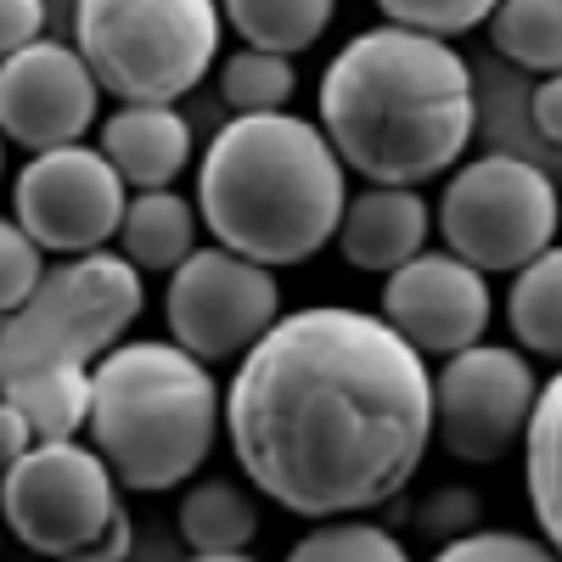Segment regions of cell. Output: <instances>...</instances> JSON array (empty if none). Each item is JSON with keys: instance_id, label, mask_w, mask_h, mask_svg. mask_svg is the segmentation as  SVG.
I'll list each match as a JSON object with an SVG mask.
<instances>
[{"instance_id": "obj_1", "label": "cell", "mask_w": 562, "mask_h": 562, "mask_svg": "<svg viewBox=\"0 0 562 562\" xmlns=\"http://www.w3.org/2000/svg\"><path fill=\"white\" fill-rule=\"evenodd\" d=\"M225 439L293 518L394 506L439 439L428 355L383 310H288L225 383Z\"/></svg>"}, {"instance_id": "obj_2", "label": "cell", "mask_w": 562, "mask_h": 562, "mask_svg": "<svg viewBox=\"0 0 562 562\" xmlns=\"http://www.w3.org/2000/svg\"><path fill=\"white\" fill-rule=\"evenodd\" d=\"M321 130L360 180L422 186L450 175L473 140V74L445 34L378 23L321 74Z\"/></svg>"}, {"instance_id": "obj_3", "label": "cell", "mask_w": 562, "mask_h": 562, "mask_svg": "<svg viewBox=\"0 0 562 562\" xmlns=\"http://www.w3.org/2000/svg\"><path fill=\"white\" fill-rule=\"evenodd\" d=\"M198 209L214 243L259 265H304L338 243L349 209V164L321 119L237 113L198 164Z\"/></svg>"}, {"instance_id": "obj_4", "label": "cell", "mask_w": 562, "mask_h": 562, "mask_svg": "<svg viewBox=\"0 0 562 562\" xmlns=\"http://www.w3.org/2000/svg\"><path fill=\"white\" fill-rule=\"evenodd\" d=\"M225 422V394L203 355L175 338H124L97 360L90 445L130 495H164L203 473Z\"/></svg>"}, {"instance_id": "obj_5", "label": "cell", "mask_w": 562, "mask_h": 562, "mask_svg": "<svg viewBox=\"0 0 562 562\" xmlns=\"http://www.w3.org/2000/svg\"><path fill=\"white\" fill-rule=\"evenodd\" d=\"M220 0H74V45L119 102H180L220 68Z\"/></svg>"}, {"instance_id": "obj_6", "label": "cell", "mask_w": 562, "mask_h": 562, "mask_svg": "<svg viewBox=\"0 0 562 562\" xmlns=\"http://www.w3.org/2000/svg\"><path fill=\"white\" fill-rule=\"evenodd\" d=\"M130 254H68L45 270L29 304L0 315V371L79 360L97 366L108 349L124 344V333L147 310V288Z\"/></svg>"}, {"instance_id": "obj_7", "label": "cell", "mask_w": 562, "mask_h": 562, "mask_svg": "<svg viewBox=\"0 0 562 562\" xmlns=\"http://www.w3.org/2000/svg\"><path fill=\"white\" fill-rule=\"evenodd\" d=\"M434 214H439L445 248H456L461 259H473L490 276H512L557 243L562 198L551 175H540V164L490 153L450 169Z\"/></svg>"}, {"instance_id": "obj_8", "label": "cell", "mask_w": 562, "mask_h": 562, "mask_svg": "<svg viewBox=\"0 0 562 562\" xmlns=\"http://www.w3.org/2000/svg\"><path fill=\"white\" fill-rule=\"evenodd\" d=\"M119 490L108 456L79 439H40L7 461V518L40 557H90L119 512Z\"/></svg>"}, {"instance_id": "obj_9", "label": "cell", "mask_w": 562, "mask_h": 562, "mask_svg": "<svg viewBox=\"0 0 562 562\" xmlns=\"http://www.w3.org/2000/svg\"><path fill=\"white\" fill-rule=\"evenodd\" d=\"M540 405V378L529 366V349L518 344H467L445 355L434 371V434L439 450L490 467L512 450H524V434Z\"/></svg>"}, {"instance_id": "obj_10", "label": "cell", "mask_w": 562, "mask_h": 562, "mask_svg": "<svg viewBox=\"0 0 562 562\" xmlns=\"http://www.w3.org/2000/svg\"><path fill=\"white\" fill-rule=\"evenodd\" d=\"M281 321L276 265H259L237 248H198L169 270L164 288V326L169 338L203 355L209 366L243 360L270 326Z\"/></svg>"}, {"instance_id": "obj_11", "label": "cell", "mask_w": 562, "mask_h": 562, "mask_svg": "<svg viewBox=\"0 0 562 562\" xmlns=\"http://www.w3.org/2000/svg\"><path fill=\"white\" fill-rule=\"evenodd\" d=\"M124 209H130V180L90 140L29 153L12 186V220L57 259L119 243Z\"/></svg>"}, {"instance_id": "obj_12", "label": "cell", "mask_w": 562, "mask_h": 562, "mask_svg": "<svg viewBox=\"0 0 562 562\" xmlns=\"http://www.w3.org/2000/svg\"><path fill=\"white\" fill-rule=\"evenodd\" d=\"M90 124H102V79L85 63L79 45L34 40L0 63V130L12 147L45 153L85 140Z\"/></svg>"}, {"instance_id": "obj_13", "label": "cell", "mask_w": 562, "mask_h": 562, "mask_svg": "<svg viewBox=\"0 0 562 562\" xmlns=\"http://www.w3.org/2000/svg\"><path fill=\"white\" fill-rule=\"evenodd\" d=\"M383 315L422 355H439V360L467 344H484L495 315L490 270L461 259L456 248H422L416 259L383 276Z\"/></svg>"}, {"instance_id": "obj_14", "label": "cell", "mask_w": 562, "mask_h": 562, "mask_svg": "<svg viewBox=\"0 0 562 562\" xmlns=\"http://www.w3.org/2000/svg\"><path fill=\"white\" fill-rule=\"evenodd\" d=\"M434 225H439V214L428 209V198H422L416 186L366 180L344 209L338 254H344L349 270L389 276V270H400L405 259H416L422 248H428Z\"/></svg>"}, {"instance_id": "obj_15", "label": "cell", "mask_w": 562, "mask_h": 562, "mask_svg": "<svg viewBox=\"0 0 562 562\" xmlns=\"http://www.w3.org/2000/svg\"><path fill=\"white\" fill-rule=\"evenodd\" d=\"M97 147L119 164L130 192H153V186H175L192 164V124L175 113V102H119L97 124Z\"/></svg>"}, {"instance_id": "obj_16", "label": "cell", "mask_w": 562, "mask_h": 562, "mask_svg": "<svg viewBox=\"0 0 562 562\" xmlns=\"http://www.w3.org/2000/svg\"><path fill=\"white\" fill-rule=\"evenodd\" d=\"M7 400L34 422L40 439H79L90 428V400H97V366L52 360V366H23L0 371Z\"/></svg>"}, {"instance_id": "obj_17", "label": "cell", "mask_w": 562, "mask_h": 562, "mask_svg": "<svg viewBox=\"0 0 562 562\" xmlns=\"http://www.w3.org/2000/svg\"><path fill=\"white\" fill-rule=\"evenodd\" d=\"M180 546L198 557H248L259 540V506L237 479H192L175 512Z\"/></svg>"}, {"instance_id": "obj_18", "label": "cell", "mask_w": 562, "mask_h": 562, "mask_svg": "<svg viewBox=\"0 0 562 562\" xmlns=\"http://www.w3.org/2000/svg\"><path fill=\"white\" fill-rule=\"evenodd\" d=\"M198 220L203 209H192L175 186H153V192H135L119 225V254H130L140 270L169 276L186 254H198Z\"/></svg>"}, {"instance_id": "obj_19", "label": "cell", "mask_w": 562, "mask_h": 562, "mask_svg": "<svg viewBox=\"0 0 562 562\" xmlns=\"http://www.w3.org/2000/svg\"><path fill=\"white\" fill-rule=\"evenodd\" d=\"M524 495H529L540 535L562 557V366H557V378L540 383V405L524 434Z\"/></svg>"}, {"instance_id": "obj_20", "label": "cell", "mask_w": 562, "mask_h": 562, "mask_svg": "<svg viewBox=\"0 0 562 562\" xmlns=\"http://www.w3.org/2000/svg\"><path fill=\"white\" fill-rule=\"evenodd\" d=\"M506 326L529 355L562 366V248L557 243L546 254H535L524 270H512Z\"/></svg>"}, {"instance_id": "obj_21", "label": "cell", "mask_w": 562, "mask_h": 562, "mask_svg": "<svg viewBox=\"0 0 562 562\" xmlns=\"http://www.w3.org/2000/svg\"><path fill=\"white\" fill-rule=\"evenodd\" d=\"M225 23L243 34V45H265V52H310V45L333 29L338 0H220Z\"/></svg>"}, {"instance_id": "obj_22", "label": "cell", "mask_w": 562, "mask_h": 562, "mask_svg": "<svg viewBox=\"0 0 562 562\" xmlns=\"http://www.w3.org/2000/svg\"><path fill=\"white\" fill-rule=\"evenodd\" d=\"M484 29L512 68H529V74L562 68V0H495Z\"/></svg>"}, {"instance_id": "obj_23", "label": "cell", "mask_w": 562, "mask_h": 562, "mask_svg": "<svg viewBox=\"0 0 562 562\" xmlns=\"http://www.w3.org/2000/svg\"><path fill=\"white\" fill-rule=\"evenodd\" d=\"M299 90V68L288 52H265V45H243L220 63V97L231 113H276L288 108Z\"/></svg>"}, {"instance_id": "obj_24", "label": "cell", "mask_w": 562, "mask_h": 562, "mask_svg": "<svg viewBox=\"0 0 562 562\" xmlns=\"http://www.w3.org/2000/svg\"><path fill=\"white\" fill-rule=\"evenodd\" d=\"M400 557H405V540L389 524L360 518V512L326 518L293 540V562H400Z\"/></svg>"}, {"instance_id": "obj_25", "label": "cell", "mask_w": 562, "mask_h": 562, "mask_svg": "<svg viewBox=\"0 0 562 562\" xmlns=\"http://www.w3.org/2000/svg\"><path fill=\"white\" fill-rule=\"evenodd\" d=\"M378 12L389 23H405V29H428V34L461 40V34L490 23L495 0H378Z\"/></svg>"}, {"instance_id": "obj_26", "label": "cell", "mask_w": 562, "mask_h": 562, "mask_svg": "<svg viewBox=\"0 0 562 562\" xmlns=\"http://www.w3.org/2000/svg\"><path fill=\"white\" fill-rule=\"evenodd\" d=\"M40 281H45V248L29 237L18 220H7L0 225V310L29 304Z\"/></svg>"}, {"instance_id": "obj_27", "label": "cell", "mask_w": 562, "mask_h": 562, "mask_svg": "<svg viewBox=\"0 0 562 562\" xmlns=\"http://www.w3.org/2000/svg\"><path fill=\"white\" fill-rule=\"evenodd\" d=\"M439 562H467V557H506V562H546L557 557L546 535H512V529H467L445 546H434Z\"/></svg>"}, {"instance_id": "obj_28", "label": "cell", "mask_w": 562, "mask_h": 562, "mask_svg": "<svg viewBox=\"0 0 562 562\" xmlns=\"http://www.w3.org/2000/svg\"><path fill=\"white\" fill-rule=\"evenodd\" d=\"M479 518H484V506H479V495L473 490H434L428 501H422V512H416V524L434 535V546H445V540H456V535H467V529H479Z\"/></svg>"}, {"instance_id": "obj_29", "label": "cell", "mask_w": 562, "mask_h": 562, "mask_svg": "<svg viewBox=\"0 0 562 562\" xmlns=\"http://www.w3.org/2000/svg\"><path fill=\"white\" fill-rule=\"evenodd\" d=\"M45 40V0H7V18H0V45L23 52V45Z\"/></svg>"}, {"instance_id": "obj_30", "label": "cell", "mask_w": 562, "mask_h": 562, "mask_svg": "<svg viewBox=\"0 0 562 562\" xmlns=\"http://www.w3.org/2000/svg\"><path fill=\"white\" fill-rule=\"evenodd\" d=\"M529 113H535V130H540L546 140H557V147H562V68H557V74H540Z\"/></svg>"}, {"instance_id": "obj_31", "label": "cell", "mask_w": 562, "mask_h": 562, "mask_svg": "<svg viewBox=\"0 0 562 562\" xmlns=\"http://www.w3.org/2000/svg\"><path fill=\"white\" fill-rule=\"evenodd\" d=\"M0 445H7V461H18V456H29V450L40 445L34 422H29L12 400H0Z\"/></svg>"}, {"instance_id": "obj_32", "label": "cell", "mask_w": 562, "mask_h": 562, "mask_svg": "<svg viewBox=\"0 0 562 562\" xmlns=\"http://www.w3.org/2000/svg\"><path fill=\"white\" fill-rule=\"evenodd\" d=\"M130 551H135V529H130V512L119 506V512H113V524L102 529V540L90 546V557L102 562V557H130Z\"/></svg>"}]
</instances>
